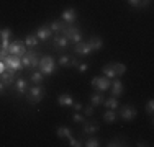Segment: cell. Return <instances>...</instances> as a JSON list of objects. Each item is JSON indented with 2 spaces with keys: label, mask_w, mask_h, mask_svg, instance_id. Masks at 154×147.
Masks as SVG:
<instances>
[{
  "label": "cell",
  "mask_w": 154,
  "mask_h": 147,
  "mask_svg": "<svg viewBox=\"0 0 154 147\" xmlns=\"http://www.w3.org/2000/svg\"><path fill=\"white\" fill-rule=\"evenodd\" d=\"M69 146L71 147H80V146H84V142H82V137H69Z\"/></svg>",
  "instance_id": "obj_32"
},
{
  "label": "cell",
  "mask_w": 154,
  "mask_h": 147,
  "mask_svg": "<svg viewBox=\"0 0 154 147\" xmlns=\"http://www.w3.org/2000/svg\"><path fill=\"white\" fill-rule=\"evenodd\" d=\"M57 103H59L61 106H64V108H67V106L74 105V98H72L69 93H61L59 97H57Z\"/></svg>",
  "instance_id": "obj_18"
},
{
  "label": "cell",
  "mask_w": 154,
  "mask_h": 147,
  "mask_svg": "<svg viewBox=\"0 0 154 147\" xmlns=\"http://www.w3.org/2000/svg\"><path fill=\"white\" fill-rule=\"evenodd\" d=\"M15 75H17V70H12V69L7 67L5 70L0 74V82L5 85V88L12 87L13 85V80H15Z\"/></svg>",
  "instance_id": "obj_10"
},
{
  "label": "cell",
  "mask_w": 154,
  "mask_h": 147,
  "mask_svg": "<svg viewBox=\"0 0 154 147\" xmlns=\"http://www.w3.org/2000/svg\"><path fill=\"white\" fill-rule=\"evenodd\" d=\"M74 54L77 57H87V56L92 54V47H90L89 43L79 41V43H75V46H74Z\"/></svg>",
  "instance_id": "obj_8"
},
{
  "label": "cell",
  "mask_w": 154,
  "mask_h": 147,
  "mask_svg": "<svg viewBox=\"0 0 154 147\" xmlns=\"http://www.w3.org/2000/svg\"><path fill=\"white\" fill-rule=\"evenodd\" d=\"M61 20L64 21V23H69V25H74L77 21V12L75 8H66L64 12L61 15Z\"/></svg>",
  "instance_id": "obj_12"
},
{
  "label": "cell",
  "mask_w": 154,
  "mask_h": 147,
  "mask_svg": "<svg viewBox=\"0 0 154 147\" xmlns=\"http://www.w3.org/2000/svg\"><path fill=\"white\" fill-rule=\"evenodd\" d=\"M28 88H30V85H28V82L23 79V77H18L17 82H15V92L18 97H21V95H26Z\"/></svg>",
  "instance_id": "obj_14"
},
{
  "label": "cell",
  "mask_w": 154,
  "mask_h": 147,
  "mask_svg": "<svg viewBox=\"0 0 154 147\" xmlns=\"http://www.w3.org/2000/svg\"><path fill=\"white\" fill-rule=\"evenodd\" d=\"M136 146L143 147V146H149V144H146V142H143V141H138V144H136Z\"/></svg>",
  "instance_id": "obj_42"
},
{
  "label": "cell",
  "mask_w": 154,
  "mask_h": 147,
  "mask_svg": "<svg viewBox=\"0 0 154 147\" xmlns=\"http://www.w3.org/2000/svg\"><path fill=\"white\" fill-rule=\"evenodd\" d=\"M138 116V110L131 105H122L120 106V118L123 121H133Z\"/></svg>",
  "instance_id": "obj_7"
},
{
  "label": "cell",
  "mask_w": 154,
  "mask_h": 147,
  "mask_svg": "<svg viewBox=\"0 0 154 147\" xmlns=\"http://www.w3.org/2000/svg\"><path fill=\"white\" fill-rule=\"evenodd\" d=\"M57 62H59V65H61V67L69 69V67H71V56H61Z\"/></svg>",
  "instance_id": "obj_30"
},
{
  "label": "cell",
  "mask_w": 154,
  "mask_h": 147,
  "mask_svg": "<svg viewBox=\"0 0 154 147\" xmlns=\"http://www.w3.org/2000/svg\"><path fill=\"white\" fill-rule=\"evenodd\" d=\"M49 28L53 29V33H57V34H61L62 33V29L66 28V23L62 20H53L49 23Z\"/></svg>",
  "instance_id": "obj_21"
},
{
  "label": "cell",
  "mask_w": 154,
  "mask_h": 147,
  "mask_svg": "<svg viewBox=\"0 0 154 147\" xmlns=\"http://www.w3.org/2000/svg\"><path fill=\"white\" fill-rule=\"evenodd\" d=\"M103 106L107 110H118L120 101H118V98H116V97H110V98H105V100H103Z\"/></svg>",
  "instance_id": "obj_20"
},
{
  "label": "cell",
  "mask_w": 154,
  "mask_h": 147,
  "mask_svg": "<svg viewBox=\"0 0 154 147\" xmlns=\"http://www.w3.org/2000/svg\"><path fill=\"white\" fill-rule=\"evenodd\" d=\"M84 126H82V136H92L95 132L98 131V123H95V121H84Z\"/></svg>",
  "instance_id": "obj_13"
},
{
  "label": "cell",
  "mask_w": 154,
  "mask_h": 147,
  "mask_svg": "<svg viewBox=\"0 0 154 147\" xmlns=\"http://www.w3.org/2000/svg\"><path fill=\"white\" fill-rule=\"evenodd\" d=\"M116 113H115V110H107V111L103 113V119H105V123H115L116 121Z\"/></svg>",
  "instance_id": "obj_27"
},
{
  "label": "cell",
  "mask_w": 154,
  "mask_h": 147,
  "mask_svg": "<svg viewBox=\"0 0 154 147\" xmlns=\"http://www.w3.org/2000/svg\"><path fill=\"white\" fill-rule=\"evenodd\" d=\"M56 134H57V137H59V139H69L72 136V129H71V128H67V126H57Z\"/></svg>",
  "instance_id": "obj_19"
},
{
  "label": "cell",
  "mask_w": 154,
  "mask_h": 147,
  "mask_svg": "<svg viewBox=\"0 0 154 147\" xmlns=\"http://www.w3.org/2000/svg\"><path fill=\"white\" fill-rule=\"evenodd\" d=\"M112 97H116V98H120L123 95V90H125V87H123V83L120 82V80H112Z\"/></svg>",
  "instance_id": "obj_17"
},
{
  "label": "cell",
  "mask_w": 154,
  "mask_h": 147,
  "mask_svg": "<svg viewBox=\"0 0 154 147\" xmlns=\"http://www.w3.org/2000/svg\"><path fill=\"white\" fill-rule=\"evenodd\" d=\"M146 113H148L149 116H152V113H154V100H148V103H146Z\"/></svg>",
  "instance_id": "obj_35"
},
{
  "label": "cell",
  "mask_w": 154,
  "mask_h": 147,
  "mask_svg": "<svg viewBox=\"0 0 154 147\" xmlns=\"http://www.w3.org/2000/svg\"><path fill=\"white\" fill-rule=\"evenodd\" d=\"M7 56H8V49H5V47L0 46V61H3Z\"/></svg>",
  "instance_id": "obj_38"
},
{
  "label": "cell",
  "mask_w": 154,
  "mask_h": 147,
  "mask_svg": "<svg viewBox=\"0 0 154 147\" xmlns=\"http://www.w3.org/2000/svg\"><path fill=\"white\" fill-rule=\"evenodd\" d=\"M108 147H123V146H128V141L123 137H115L112 141H108Z\"/></svg>",
  "instance_id": "obj_24"
},
{
  "label": "cell",
  "mask_w": 154,
  "mask_h": 147,
  "mask_svg": "<svg viewBox=\"0 0 154 147\" xmlns=\"http://www.w3.org/2000/svg\"><path fill=\"white\" fill-rule=\"evenodd\" d=\"M30 80H31L33 83H35V85H41L43 80H45V75H43L41 72H35V74L31 75V79H30Z\"/></svg>",
  "instance_id": "obj_29"
},
{
  "label": "cell",
  "mask_w": 154,
  "mask_h": 147,
  "mask_svg": "<svg viewBox=\"0 0 154 147\" xmlns=\"http://www.w3.org/2000/svg\"><path fill=\"white\" fill-rule=\"evenodd\" d=\"M67 46H69V39H66L62 34H57L53 38V47L56 51H64Z\"/></svg>",
  "instance_id": "obj_15"
},
{
  "label": "cell",
  "mask_w": 154,
  "mask_h": 147,
  "mask_svg": "<svg viewBox=\"0 0 154 147\" xmlns=\"http://www.w3.org/2000/svg\"><path fill=\"white\" fill-rule=\"evenodd\" d=\"M77 70H79V72H87V69H89V65H87V62H79V64H77Z\"/></svg>",
  "instance_id": "obj_36"
},
{
  "label": "cell",
  "mask_w": 154,
  "mask_h": 147,
  "mask_svg": "<svg viewBox=\"0 0 154 147\" xmlns=\"http://www.w3.org/2000/svg\"><path fill=\"white\" fill-rule=\"evenodd\" d=\"M25 52H26V46H25L23 41H12V43H8V54L23 57Z\"/></svg>",
  "instance_id": "obj_9"
},
{
  "label": "cell",
  "mask_w": 154,
  "mask_h": 147,
  "mask_svg": "<svg viewBox=\"0 0 154 147\" xmlns=\"http://www.w3.org/2000/svg\"><path fill=\"white\" fill-rule=\"evenodd\" d=\"M23 43H25V46H28V47H36L39 43V39L36 38V34H28Z\"/></svg>",
  "instance_id": "obj_25"
},
{
  "label": "cell",
  "mask_w": 154,
  "mask_h": 147,
  "mask_svg": "<svg viewBox=\"0 0 154 147\" xmlns=\"http://www.w3.org/2000/svg\"><path fill=\"white\" fill-rule=\"evenodd\" d=\"M103 100H105V97L102 95V92H97V93L90 95V105H94V106L103 105Z\"/></svg>",
  "instance_id": "obj_23"
},
{
  "label": "cell",
  "mask_w": 154,
  "mask_h": 147,
  "mask_svg": "<svg viewBox=\"0 0 154 147\" xmlns=\"http://www.w3.org/2000/svg\"><path fill=\"white\" fill-rule=\"evenodd\" d=\"M62 36H64L66 39H69V43H79L82 41V31H80L77 26H72V25H69V26H66L64 29H62L61 33Z\"/></svg>",
  "instance_id": "obj_4"
},
{
  "label": "cell",
  "mask_w": 154,
  "mask_h": 147,
  "mask_svg": "<svg viewBox=\"0 0 154 147\" xmlns=\"http://www.w3.org/2000/svg\"><path fill=\"white\" fill-rule=\"evenodd\" d=\"M3 64H5V67L12 69V70H23V64H21V57L20 56H13V54H8L5 59H3Z\"/></svg>",
  "instance_id": "obj_6"
},
{
  "label": "cell",
  "mask_w": 154,
  "mask_h": 147,
  "mask_svg": "<svg viewBox=\"0 0 154 147\" xmlns=\"http://www.w3.org/2000/svg\"><path fill=\"white\" fill-rule=\"evenodd\" d=\"M126 2H128V5L134 7V8H141V3H143V0H126Z\"/></svg>",
  "instance_id": "obj_37"
},
{
  "label": "cell",
  "mask_w": 154,
  "mask_h": 147,
  "mask_svg": "<svg viewBox=\"0 0 154 147\" xmlns=\"http://www.w3.org/2000/svg\"><path fill=\"white\" fill-rule=\"evenodd\" d=\"M72 106H74L75 111H82V108H84V105L80 101H74V105H72Z\"/></svg>",
  "instance_id": "obj_39"
},
{
  "label": "cell",
  "mask_w": 154,
  "mask_h": 147,
  "mask_svg": "<svg viewBox=\"0 0 154 147\" xmlns=\"http://www.w3.org/2000/svg\"><path fill=\"white\" fill-rule=\"evenodd\" d=\"M89 44H90V47H92V51H100L102 47H103V39H102L100 36H92Z\"/></svg>",
  "instance_id": "obj_22"
},
{
  "label": "cell",
  "mask_w": 154,
  "mask_h": 147,
  "mask_svg": "<svg viewBox=\"0 0 154 147\" xmlns=\"http://www.w3.org/2000/svg\"><path fill=\"white\" fill-rule=\"evenodd\" d=\"M82 111H84V116L85 118H90V116H94V113H95V106L94 105H87V106L82 108Z\"/></svg>",
  "instance_id": "obj_31"
},
{
  "label": "cell",
  "mask_w": 154,
  "mask_h": 147,
  "mask_svg": "<svg viewBox=\"0 0 154 147\" xmlns=\"http://www.w3.org/2000/svg\"><path fill=\"white\" fill-rule=\"evenodd\" d=\"M90 85H92L97 92H107L110 87H112V79H108V77H94L92 82H90Z\"/></svg>",
  "instance_id": "obj_5"
},
{
  "label": "cell",
  "mask_w": 154,
  "mask_h": 147,
  "mask_svg": "<svg viewBox=\"0 0 154 147\" xmlns=\"http://www.w3.org/2000/svg\"><path fill=\"white\" fill-rule=\"evenodd\" d=\"M21 64H23V69H26V70H35V69L39 65V56L35 52V51L25 52L23 59H21Z\"/></svg>",
  "instance_id": "obj_3"
},
{
  "label": "cell",
  "mask_w": 154,
  "mask_h": 147,
  "mask_svg": "<svg viewBox=\"0 0 154 147\" xmlns=\"http://www.w3.org/2000/svg\"><path fill=\"white\" fill-rule=\"evenodd\" d=\"M3 93H5V85L0 82V95H3Z\"/></svg>",
  "instance_id": "obj_40"
},
{
  "label": "cell",
  "mask_w": 154,
  "mask_h": 147,
  "mask_svg": "<svg viewBox=\"0 0 154 147\" xmlns=\"http://www.w3.org/2000/svg\"><path fill=\"white\" fill-rule=\"evenodd\" d=\"M72 121H74L75 124H79V123H84V121H85V116L84 115H80V111H77L74 116H72Z\"/></svg>",
  "instance_id": "obj_34"
},
{
  "label": "cell",
  "mask_w": 154,
  "mask_h": 147,
  "mask_svg": "<svg viewBox=\"0 0 154 147\" xmlns=\"http://www.w3.org/2000/svg\"><path fill=\"white\" fill-rule=\"evenodd\" d=\"M45 95H46V88L43 85H35V87L28 88L26 100L30 103H39L43 98H45Z\"/></svg>",
  "instance_id": "obj_2"
},
{
  "label": "cell",
  "mask_w": 154,
  "mask_h": 147,
  "mask_svg": "<svg viewBox=\"0 0 154 147\" xmlns=\"http://www.w3.org/2000/svg\"><path fill=\"white\" fill-rule=\"evenodd\" d=\"M38 67L43 75H53V74L57 72V65H56V61H54L53 56H43L39 59Z\"/></svg>",
  "instance_id": "obj_1"
},
{
  "label": "cell",
  "mask_w": 154,
  "mask_h": 147,
  "mask_svg": "<svg viewBox=\"0 0 154 147\" xmlns=\"http://www.w3.org/2000/svg\"><path fill=\"white\" fill-rule=\"evenodd\" d=\"M102 72H103V75H105V77H108V79H115V77H116L115 70H113V65H112V62L105 65V67L102 69Z\"/></svg>",
  "instance_id": "obj_28"
},
{
  "label": "cell",
  "mask_w": 154,
  "mask_h": 147,
  "mask_svg": "<svg viewBox=\"0 0 154 147\" xmlns=\"http://www.w3.org/2000/svg\"><path fill=\"white\" fill-rule=\"evenodd\" d=\"M5 69H7V67H5V64H3V61H0V74L5 70Z\"/></svg>",
  "instance_id": "obj_41"
},
{
  "label": "cell",
  "mask_w": 154,
  "mask_h": 147,
  "mask_svg": "<svg viewBox=\"0 0 154 147\" xmlns=\"http://www.w3.org/2000/svg\"><path fill=\"white\" fill-rule=\"evenodd\" d=\"M84 146H87V147H98V146H100V141H98L97 137H92V136H90V137L85 141V144H84Z\"/></svg>",
  "instance_id": "obj_33"
},
{
  "label": "cell",
  "mask_w": 154,
  "mask_h": 147,
  "mask_svg": "<svg viewBox=\"0 0 154 147\" xmlns=\"http://www.w3.org/2000/svg\"><path fill=\"white\" fill-rule=\"evenodd\" d=\"M10 38H12V29L10 28H2L0 29V46L8 49V43Z\"/></svg>",
  "instance_id": "obj_16"
},
{
  "label": "cell",
  "mask_w": 154,
  "mask_h": 147,
  "mask_svg": "<svg viewBox=\"0 0 154 147\" xmlns=\"http://www.w3.org/2000/svg\"><path fill=\"white\" fill-rule=\"evenodd\" d=\"M112 65H113V70H115L116 77L123 75V74L126 72V65H125L123 62H112Z\"/></svg>",
  "instance_id": "obj_26"
},
{
  "label": "cell",
  "mask_w": 154,
  "mask_h": 147,
  "mask_svg": "<svg viewBox=\"0 0 154 147\" xmlns=\"http://www.w3.org/2000/svg\"><path fill=\"white\" fill-rule=\"evenodd\" d=\"M35 34L39 41H48V39H51V36H53V29L49 28V25H43V26L38 28V31H36Z\"/></svg>",
  "instance_id": "obj_11"
}]
</instances>
